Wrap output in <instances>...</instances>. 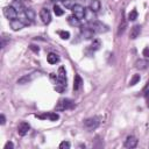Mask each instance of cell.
<instances>
[{"mask_svg": "<svg viewBox=\"0 0 149 149\" xmlns=\"http://www.w3.org/2000/svg\"><path fill=\"white\" fill-rule=\"evenodd\" d=\"M56 81L57 83H56L55 90L59 93L64 92L65 88H66V72H65L64 66H59L58 72H57V80Z\"/></svg>", "mask_w": 149, "mask_h": 149, "instance_id": "6da1fadb", "label": "cell"}, {"mask_svg": "<svg viewBox=\"0 0 149 149\" xmlns=\"http://www.w3.org/2000/svg\"><path fill=\"white\" fill-rule=\"evenodd\" d=\"M74 107V101L69 99V98H62L58 100L56 105V111H66V109H72Z\"/></svg>", "mask_w": 149, "mask_h": 149, "instance_id": "7a4b0ae2", "label": "cell"}, {"mask_svg": "<svg viewBox=\"0 0 149 149\" xmlns=\"http://www.w3.org/2000/svg\"><path fill=\"white\" fill-rule=\"evenodd\" d=\"M95 34H101V33H106L107 30H108V27L106 26V24H104L102 22H100V21H97V20H94V21H91V22H88V24H87Z\"/></svg>", "mask_w": 149, "mask_h": 149, "instance_id": "3957f363", "label": "cell"}, {"mask_svg": "<svg viewBox=\"0 0 149 149\" xmlns=\"http://www.w3.org/2000/svg\"><path fill=\"white\" fill-rule=\"evenodd\" d=\"M100 125V119L98 116H93V118H88L84 121V127L88 130H93L95 128H98Z\"/></svg>", "mask_w": 149, "mask_h": 149, "instance_id": "277c9868", "label": "cell"}, {"mask_svg": "<svg viewBox=\"0 0 149 149\" xmlns=\"http://www.w3.org/2000/svg\"><path fill=\"white\" fill-rule=\"evenodd\" d=\"M72 12H73V15L76 16V17H78L79 20H81V19H84L85 17V15H86V8L85 7H83L81 5H74L73 7H72V9H71Z\"/></svg>", "mask_w": 149, "mask_h": 149, "instance_id": "5b68a950", "label": "cell"}, {"mask_svg": "<svg viewBox=\"0 0 149 149\" xmlns=\"http://www.w3.org/2000/svg\"><path fill=\"white\" fill-rule=\"evenodd\" d=\"M3 14H5V16H6L9 21H12V20H14V19H17V10H16L13 6H7V7H5V8H3Z\"/></svg>", "mask_w": 149, "mask_h": 149, "instance_id": "8992f818", "label": "cell"}, {"mask_svg": "<svg viewBox=\"0 0 149 149\" xmlns=\"http://www.w3.org/2000/svg\"><path fill=\"white\" fill-rule=\"evenodd\" d=\"M94 34H95V33H94L88 26H86V27L81 26V28H80V35H81L83 38H85V40H91V38H93V35H94Z\"/></svg>", "mask_w": 149, "mask_h": 149, "instance_id": "52a82bcc", "label": "cell"}, {"mask_svg": "<svg viewBox=\"0 0 149 149\" xmlns=\"http://www.w3.org/2000/svg\"><path fill=\"white\" fill-rule=\"evenodd\" d=\"M40 17H41V20H42V22H43L44 24L50 23V21H51L50 10H49L48 8H42V9L40 10Z\"/></svg>", "mask_w": 149, "mask_h": 149, "instance_id": "ba28073f", "label": "cell"}, {"mask_svg": "<svg viewBox=\"0 0 149 149\" xmlns=\"http://www.w3.org/2000/svg\"><path fill=\"white\" fill-rule=\"evenodd\" d=\"M37 74H38V72L37 71H34V72H31V73H28V74H24V76H22L19 80H17V84H21V85H23V84H27V83H29V81H31L35 77H37Z\"/></svg>", "mask_w": 149, "mask_h": 149, "instance_id": "9c48e42d", "label": "cell"}, {"mask_svg": "<svg viewBox=\"0 0 149 149\" xmlns=\"http://www.w3.org/2000/svg\"><path fill=\"white\" fill-rule=\"evenodd\" d=\"M29 129H30V125L26 121H21L17 126V134L20 136H24L29 132Z\"/></svg>", "mask_w": 149, "mask_h": 149, "instance_id": "30bf717a", "label": "cell"}, {"mask_svg": "<svg viewBox=\"0 0 149 149\" xmlns=\"http://www.w3.org/2000/svg\"><path fill=\"white\" fill-rule=\"evenodd\" d=\"M38 119H49L50 121H56L59 119V115L56 112H50V113H43V114H36Z\"/></svg>", "mask_w": 149, "mask_h": 149, "instance_id": "8fae6325", "label": "cell"}, {"mask_svg": "<svg viewBox=\"0 0 149 149\" xmlns=\"http://www.w3.org/2000/svg\"><path fill=\"white\" fill-rule=\"evenodd\" d=\"M123 146H125L126 148H129V149H132V148H135V147L137 146V139H136L135 136L130 135V136H128V137L125 140V143H123Z\"/></svg>", "mask_w": 149, "mask_h": 149, "instance_id": "7c38bea8", "label": "cell"}, {"mask_svg": "<svg viewBox=\"0 0 149 149\" xmlns=\"http://www.w3.org/2000/svg\"><path fill=\"white\" fill-rule=\"evenodd\" d=\"M9 24H10V28H12L13 30H15V31L22 29L23 26H24V23L21 21V19H14V20L9 21Z\"/></svg>", "mask_w": 149, "mask_h": 149, "instance_id": "4fadbf2b", "label": "cell"}, {"mask_svg": "<svg viewBox=\"0 0 149 149\" xmlns=\"http://www.w3.org/2000/svg\"><path fill=\"white\" fill-rule=\"evenodd\" d=\"M135 68L139 70H146L149 68V59H137L135 62Z\"/></svg>", "mask_w": 149, "mask_h": 149, "instance_id": "5bb4252c", "label": "cell"}, {"mask_svg": "<svg viewBox=\"0 0 149 149\" xmlns=\"http://www.w3.org/2000/svg\"><path fill=\"white\" fill-rule=\"evenodd\" d=\"M140 33H141V26H140V24L133 26L132 29H130V38H132V40L137 38L139 35H140Z\"/></svg>", "mask_w": 149, "mask_h": 149, "instance_id": "9a60e30c", "label": "cell"}, {"mask_svg": "<svg viewBox=\"0 0 149 149\" xmlns=\"http://www.w3.org/2000/svg\"><path fill=\"white\" fill-rule=\"evenodd\" d=\"M83 86V79L79 74H76L74 76V81H73V90L74 91H79Z\"/></svg>", "mask_w": 149, "mask_h": 149, "instance_id": "2e32d148", "label": "cell"}, {"mask_svg": "<svg viewBox=\"0 0 149 149\" xmlns=\"http://www.w3.org/2000/svg\"><path fill=\"white\" fill-rule=\"evenodd\" d=\"M100 8H101V2H100V0H92V1L90 2V9L93 10L94 13L99 12Z\"/></svg>", "mask_w": 149, "mask_h": 149, "instance_id": "e0dca14e", "label": "cell"}, {"mask_svg": "<svg viewBox=\"0 0 149 149\" xmlns=\"http://www.w3.org/2000/svg\"><path fill=\"white\" fill-rule=\"evenodd\" d=\"M47 61H48L49 64H56V63L59 62V57H58V55H56V54H54V52H50V54L47 56Z\"/></svg>", "mask_w": 149, "mask_h": 149, "instance_id": "ac0fdd59", "label": "cell"}, {"mask_svg": "<svg viewBox=\"0 0 149 149\" xmlns=\"http://www.w3.org/2000/svg\"><path fill=\"white\" fill-rule=\"evenodd\" d=\"M126 28H127V21L125 20V16H123V14H122V19H121V22H120L119 29H118V35L123 34L125 30H126Z\"/></svg>", "mask_w": 149, "mask_h": 149, "instance_id": "d6986e66", "label": "cell"}, {"mask_svg": "<svg viewBox=\"0 0 149 149\" xmlns=\"http://www.w3.org/2000/svg\"><path fill=\"white\" fill-rule=\"evenodd\" d=\"M68 22H69V24H71V26H73V27H79V26H80V20H79L78 17H76L74 15L69 16V17H68Z\"/></svg>", "mask_w": 149, "mask_h": 149, "instance_id": "ffe728a7", "label": "cell"}, {"mask_svg": "<svg viewBox=\"0 0 149 149\" xmlns=\"http://www.w3.org/2000/svg\"><path fill=\"white\" fill-rule=\"evenodd\" d=\"M23 13H24L26 17L29 19L30 21H34V20H35V12H34L33 8H26Z\"/></svg>", "mask_w": 149, "mask_h": 149, "instance_id": "44dd1931", "label": "cell"}, {"mask_svg": "<svg viewBox=\"0 0 149 149\" xmlns=\"http://www.w3.org/2000/svg\"><path fill=\"white\" fill-rule=\"evenodd\" d=\"M100 47H101V41H100L99 38H95V40H93L92 44L90 45V49H91L92 51H97V50L100 49Z\"/></svg>", "mask_w": 149, "mask_h": 149, "instance_id": "7402d4cb", "label": "cell"}, {"mask_svg": "<svg viewBox=\"0 0 149 149\" xmlns=\"http://www.w3.org/2000/svg\"><path fill=\"white\" fill-rule=\"evenodd\" d=\"M12 6L17 10V13H19V12H20V13H21V12H24V9H26L20 0H14V3H13Z\"/></svg>", "mask_w": 149, "mask_h": 149, "instance_id": "603a6c76", "label": "cell"}, {"mask_svg": "<svg viewBox=\"0 0 149 149\" xmlns=\"http://www.w3.org/2000/svg\"><path fill=\"white\" fill-rule=\"evenodd\" d=\"M74 5H76V0H63V6L68 9H72Z\"/></svg>", "mask_w": 149, "mask_h": 149, "instance_id": "cb8c5ba5", "label": "cell"}, {"mask_svg": "<svg viewBox=\"0 0 149 149\" xmlns=\"http://www.w3.org/2000/svg\"><path fill=\"white\" fill-rule=\"evenodd\" d=\"M54 13H55V15H57V16H62V15L64 14V10H63L59 6L55 5V6H54Z\"/></svg>", "mask_w": 149, "mask_h": 149, "instance_id": "d4e9b609", "label": "cell"}, {"mask_svg": "<svg viewBox=\"0 0 149 149\" xmlns=\"http://www.w3.org/2000/svg\"><path fill=\"white\" fill-rule=\"evenodd\" d=\"M137 19V10L136 9H133L129 14H128V20L129 21H135Z\"/></svg>", "mask_w": 149, "mask_h": 149, "instance_id": "484cf974", "label": "cell"}, {"mask_svg": "<svg viewBox=\"0 0 149 149\" xmlns=\"http://www.w3.org/2000/svg\"><path fill=\"white\" fill-rule=\"evenodd\" d=\"M58 35H59L61 38H63V40H69V38H70V33L66 31V30H59V31H58Z\"/></svg>", "mask_w": 149, "mask_h": 149, "instance_id": "4316f807", "label": "cell"}, {"mask_svg": "<svg viewBox=\"0 0 149 149\" xmlns=\"http://www.w3.org/2000/svg\"><path fill=\"white\" fill-rule=\"evenodd\" d=\"M139 81H140V74H134V76L132 77L130 81H129V85H130V86H134V85L137 84Z\"/></svg>", "mask_w": 149, "mask_h": 149, "instance_id": "83f0119b", "label": "cell"}, {"mask_svg": "<svg viewBox=\"0 0 149 149\" xmlns=\"http://www.w3.org/2000/svg\"><path fill=\"white\" fill-rule=\"evenodd\" d=\"M71 144L69 141H63L61 144H59V149H70Z\"/></svg>", "mask_w": 149, "mask_h": 149, "instance_id": "f1b7e54d", "label": "cell"}, {"mask_svg": "<svg viewBox=\"0 0 149 149\" xmlns=\"http://www.w3.org/2000/svg\"><path fill=\"white\" fill-rule=\"evenodd\" d=\"M142 93H143V95L146 97L148 93H149V80L147 81V84H146V86L143 87V90H142Z\"/></svg>", "mask_w": 149, "mask_h": 149, "instance_id": "f546056e", "label": "cell"}, {"mask_svg": "<svg viewBox=\"0 0 149 149\" xmlns=\"http://www.w3.org/2000/svg\"><path fill=\"white\" fill-rule=\"evenodd\" d=\"M29 49L33 50L34 52H38V51H40V48L36 47V45H34V44H30V45H29Z\"/></svg>", "mask_w": 149, "mask_h": 149, "instance_id": "4dcf8cb0", "label": "cell"}, {"mask_svg": "<svg viewBox=\"0 0 149 149\" xmlns=\"http://www.w3.org/2000/svg\"><path fill=\"white\" fill-rule=\"evenodd\" d=\"M13 148H14L13 142H7V143L5 144V147H3V149H13Z\"/></svg>", "mask_w": 149, "mask_h": 149, "instance_id": "1f68e13d", "label": "cell"}, {"mask_svg": "<svg viewBox=\"0 0 149 149\" xmlns=\"http://www.w3.org/2000/svg\"><path fill=\"white\" fill-rule=\"evenodd\" d=\"M142 55H143L146 58H149V48H144L143 51H142Z\"/></svg>", "mask_w": 149, "mask_h": 149, "instance_id": "d6a6232c", "label": "cell"}, {"mask_svg": "<svg viewBox=\"0 0 149 149\" xmlns=\"http://www.w3.org/2000/svg\"><path fill=\"white\" fill-rule=\"evenodd\" d=\"M0 123H1V125H5V123H6V118H5L3 114L0 115Z\"/></svg>", "mask_w": 149, "mask_h": 149, "instance_id": "836d02e7", "label": "cell"}, {"mask_svg": "<svg viewBox=\"0 0 149 149\" xmlns=\"http://www.w3.org/2000/svg\"><path fill=\"white\" fill-rule=\"evenodd\" d=\"M146 99H147L146 100V105H147V107H149V93L146 95Z\"/></svg>", "mask_w": 149, "mask_h": 149, "instance_id": "e575fe53", "label": "cell"}, {"mask_svg": "<svg viewBox=\"0 0 149 149\" xmlns=\"http://www.w3.org/2000/svg\"><path fill=\"white\" fill-rule=\"evenodd\" d=\"M51 1H54V2H59V1H63V0H51Z\"/></svg>", "mask_w": 149, "mask_h": 149, "instance_id": "d590c367", "label": "cell"}]
</instances>
